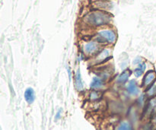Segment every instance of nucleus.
<instances>
[{
  "label": "nucleus",
  "mask_w": 156,
  "mask_h": 130,
  "mask_svg": "<svg viewBox=\"0 0 156 130\" xmlns=\"http://www.w3.org/2000/svg\"><path fill=\"white\" fill-rule=\"evenodd\" d=\"M156 78V74L154 71H149L146 74V76H144V79H143V86H149V85H151L152 82H153L155 81Z\"/></svg>",
  "instance_id": "nucleus-3"
},
{
  "label": "nucleus",
  "mask_w": 156,
  "mask_h": 130,
  "mask_svg": "<svg viewBox=\"0 0 156 130\" xmlns=\"http://www.w3.org/2000/svg\"><path fill=\"white\" fill-rule=\"evenodd\" d=\"M94 2H99V1H103V0H93Z\"/></svg>",
  "instance_id": "nucleus-18"
},
{
  "label": "nucleus",
  "mask_w": 156,
  "mask_h": 130,
  "mask_svg": "<svg viewBox=\"0 0 156 130\" xmlns=\"http://www.w3.org/2000/svg\"><path fill=\"white\" fill-rule=\"evenodd\" d=\"M61 113H62V110H59V111L57 112V114H56V117H55V119H56V120H59V119L60 118V117H61Z\"/></svg>",
  "instance_id": "nucleus-15"
},
{
  "label": "nucleus",
  "mask_w": 156,
  "mask_h": 130,
  "mask_svg": "<svg viewBox=\"0 0 156 130\" xmlns=\"http://www.w3.org/2000/svg\"><path fill=\"white\" fill-rule=\"evenodd\" d=\"M117 38L115 32L112 30H105L99 32L96 37V40L98 43L105 44V43H109V44H114Z\"/></svg>",
  "instance_id": "nucleus-2"
},
{
  "label": "nucleus",
  "mask_w": 156,
  "mask_h": 130,
  "mask_svg": "<svg viewBox=\"0 0 156 130\" xmlns=\"http://www.w3.org/2000/svg\"><path fill=\"white\" fill-rule=\"evenodd\" d=\"M103 85L104 83L101 81V79H99V78L98 77H94L92 79V81H91L90 87H91L92 89H99V88H101Z\"/></svg>",
  "instance_id": "nucleus-9"
},
{
  "label": "nucleus",
  "mask_w": 156,
  "mask_h": 130,
  "mask_svg": "<svg viewBox=\"0 0 156 130\" xmlns=\"http://www.w3.org/2000/svg\"><path fill=\"white\" fill-rule=\"evenodd\" d=\"M98 46L95 42H93V41L85 44L84 47V50L87 54H94L95 52L98 51Z\"/></svg>",
  "instance_id": "nucleus-5"
},
{
  "label": "nucleus",
  "mask_w": 156,
  "mask_h": 130,
  "mask_svg": "<svg viewBox=\"0 0 156 130\" xmlns=\"http://www.w3.org/2000/svg\"><path fill=\"white\" fill-rule=\"evenodd\" d=\"M147 94L149 96L155 95V94H156V86L155 85H153V86H152L150 88H149V91H148V92H147Z\"/></svg>",
  "instance_id": "nucleus-13"
},
{
  "label": "nucleus",
  "mask_w": 156,
  "mask_h": 130,
  "mask_svg": "<svg viewBox=\"0 0 156 130\" xmlns=\"http://www.w3.org/2000/svg\"><path fill=\"white\" fill-rule=\"evenodd\" d=\"M131 75V71L129 69H126L125 71H123L121 74L119 76V77L117 78V82L120 84H124L129 79V76Z\"/></svg>",
  "instance_id": "nucleus-8"
},
{
  "label": "nucleus",
  "mask_w": 156,
  "mask_h": 130,
  "mask_svg": "<svg viewBox=\"0 0 156 130\" xmlns=\"http://www.w3.org/2000/svg\"><path fill=\"white\" fill-rule=\"evenodd\" d=\"M111 14L103 10H95L89 12L85 16V21L90 25L94 27L106 25L111 21Z\"/></svg>",
  "instance_id": "nucleus-1"
},
{
  "label": "nucleus",
  "mask_w": 156,
  "mask_h": 130,
  "mask_svg": "<svg viewBox=\"0 0 156 130\" xmlns=\"http://www.w3.org/2000/svg\"><path fill=\"white\" fill-rule=\"evenodd\" d=\"M35 92L32 88H28L26 89L25 92H24V99L27 104H31L35 100Z\"/></svg>",
  "instance_id": "nucleus-4"
},
{
  "label": "nucleus",
  "mask_w": 156,
  "mask_h": 130,
  "mask_svg": "<svg viewBox=\"0 0 156 130\" xmlns=\"http://www.w3.org/2000/svg\"><path fill=\"white\" fill-rule=\"evenodd\" d=\"M98 97H100L98 92H97V91H93V92L91 93V100H97Z\"/></svg>",
  "instance_id": "nucleus-14"
},
{
  "label": "nucleus",
  "mask_w": 156,
  "mask_h": 130,
  "mask_svg": "<svg viewBox=\"0 0 156 130\" xmlns=\"http://www.w3.org/2000/svg\"><path fill=\"white\" fill-rule=\"evenodd\" d=\"M140 64L141 63V58L140 57H137L135 61H133V64Z\"/></svg>",
  "instance_id": "nucleus-16"
},
{
  "label": "nucleus",
  "mask_w": 156,
  "mask_h": 130,
  "mask_svg": "<svg viewBox=\"0 0 156 130\" xmlns=\"http://www.w3.org/2000/svg\"><path fill=\"white\" fill-rule=\"evenodd\" d=\"M146 69V64L145 62H143V63L138 64V67L134 70V75L136 78L140 77L143 74V72H145Z\"/></svg>",
  "instance_id": "nucleus-10"
},
{
  "label": "nucleus",
  "mask_w": 156,
  "mask_h": 130,
  "mask_svg": "<svg viewBox=\"0 0 156 130\" xmlns=\"http://www.w3.org/2000/svg\"><path fill=\"white\" fill-rule=\"evenodd\" d=\"M118 129H126V130H128V129H132V127H131L130 124H129V123H127V122H123V123H121V124H120V127L118 128Z\"/></svg>",
  "instance_id": "nucleus-12"
},
{
  "label": "nucleus",
  "mask_w": 156,
  "mask_h": 130,
  "mask_svg": "<svg viewBox=\"0 0 156 130\" xmlns=\"http://www.w3.org/2000/svg\"><path fill=\"white\" fill-rule=\"evenodd\" d=\"M75 84H76V89L79 91H82L84 88L83 82H82V76H81L80 70L78 69V71L76 72V78H75Z\"/></svg>",
  "instance_id": "nucleus-7"
},
{
  "label": "nucleus",
  "mask_w": 156,
  "mask_h": 130,
  "mask_svg": "<svg viewBox=\"0 0 156 130\" xmlns=\"http://www.w3.org/2000/svg\"><path fill=\"white\" fill-rule=\"evenodd\" d=\"M109 56V51L108 50H104L97 57V62H103L104 59H106Z\"/></svg>",
  "instance_id": "nucleus-11"
},
{
  "label": "nucleus",
  "mask_w": 156,
  "mask_h": 130,
  "mask_svg": "<svg viewBox=\"0 0 156 130\" xmlns=\"http://www.w3.org/2000/svg\"><path fill=\"white\" fill-rule=\"evenodd\" d=\"M126 91L131 95H137L139 94V88L136 81L131 80L129 82V84L127 85V88H126Z\"/></svg>",
  "instance_id": "nucleus-6"
},
{
  "label": "nucleus",
  "mask_w": 156,
  "mask_h": 130,
  "mask_svg": "<svg viewBox=\"0 0 156 130\" xmlns=\"http://www.w3.org/2000/svg\"><path fill=\"white\" fill-rule=\"evenodd\" d=\"M67 69H68V72H69V79L71 80V71H70V69L69 67H67Z\"/></svg>",
  "instance_id": "nucleus-17"
}]
</instances>
